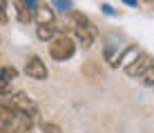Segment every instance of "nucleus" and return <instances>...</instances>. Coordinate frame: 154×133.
Segmentation results:
<instances>
[{
  "label": "nucleus",
  "mask_w": 154,
  "mask_h": 133,
  "mask_svg": "<svg viewBox=\"0 0 154 133\" xmlns=\"http://www.w3.org/2000/svg\"><path fill=\"white\" fill-rule=\"evenodd\" d=\"M65 18H67V27H69L74 31V36H76L78 45H81L83 49H89V47L94 45V40H96V36H98L96 25H94L85 13L74 11V9L69 13H65Z\"/></svg>",
  "instance_id": "obj_1"
},
{
  "label": "nucleus",
  "mask_w": 154,
  "mask_h": 133,
  "mask_svg": "<svg viewBox=\"0 0 154 133\" xmlns=\"http://www.w3.org/2000/svg\"><path fill=\"white\" fill-rule=\"evenodd\" d=\"M34 122L36 120H31L29 115L0 102V133H25V131L34 129Z\"/></svg>",
  "instance_id": "obj_2"
},
{
  "label": "nucleus",
  "mask_w": 154,
  "mask_h": 133,
  "mask_svg": "<svg viewBox=\"0 0 154 133\" xmlns=\"http://www.w3.org/2000/svg\"><path fill=\"white\" fill-rule=\"evenodd\" d=\"M2 102L9 104V106H11V109H16V111H20V113L29 115L31 120H38V104H36L34 98H29L27 93H23V91L11 93V91H9V93L2 98Z\"/></svg>",
  "instance_id": "obj_3"
},
{
  "label": "nucleus",
  "mask_w": 154,
  "mask_h": 133,
  "mask_svg": "<svg viewBox=\"0 0 154 133\" xmlns=\"http://www.w3.org/2000/svg\"><path fill=\"white\" fill-rule=\"evenodd\" d=\"M74 53H76V42H74L69 36L58 33L49 40V56L54 58V60L65 62V60H69V58H74Z\"/></svg>",
  "instance_id": "obj_4"
},
{
  "label": "nucleus",
  "mask_w": 154,
  "mask_h": 133,
  "mask_svg": "<svg viewBox=\"0 0 154 133\" xmlns=\"http://www.w3.org/2000/svg\"><path fill=\"white\" fill-rule=\"evenodd\" d=\"M150 67H152V56L145 53V51H141L136 58H132V60L125 65V73L130 78H141Z\"/></svg>",
  "instance_id": "obj_5"
},
{
  "label": "nucleus",
  "mask_w": 154,
  "mask_h": 133,
  "mask_svg": "<svg viewBox=\"0 0 154 133\" xmlns=\"http://www.w3.org/2000/svg\"><path fill=\"white\" fill-rule=\"evenodd\" d=\"M25 73L34 80H47L49 71H47V65L42 62L40 56H29L27 58V65H25Z\"/></svg>",
  "instance_id": "obj_6"
},
{
  "label": "nucleus",
  "mask_w": 154,
  "mask_h": 133,
  "mask_svg": "<svg viewBox=\"0 0 154 133\" xmlns=\"http://www.w3.org/2000/svg\"><path fill=\"white\" fill-rule=\"evenodd\" d=\"M31 20H36V25H45V22H54L56 20V13L54 9H51V4L47 2H36L34 11H31Z\"/></svg>",
  "instance_id": "obj_7"
},
{
  "label": "nucleus",
  "mask_w": 154,
  "mask_h": 133,
  "mask_svg": "<svg viewBox=\"0 0 154 133\" xmlns=\"http://www.w3.org/2000/svg\"><path fill=\"white\" fill-rule=\"evenodd\" d=\"M56 29H58V27H56L54 22L38 25V27H36V38H38V40H42V42H49V40L56 36Z\"/></svg>",
  "instance_id": "obj_8"
},
{
  "label": "nucleus",
  "mask_w": 154,
  "mask_h": 133,
  "mask_svg": "<svg viewBox=\"0 0 154 133\" xmlns=\"http://www.w3.org/2000/svg\"><path fill=\"white\" fill-rule=\"evenodd\" d=\"M14 9H16V18H18L20 22H31V9L23 2V0H16Z\"/></svg>",
  "instance_id": "obj_9"
},
{
  "label": "nucleus",
  "mask_w": 154,
  "mask_h": 133,
  "mask_svg": "<svg viewBox=\"0 0 154 133\" xmlns=\"http://www.w3.org/2000/svg\"><path fill=\"white\" fill-rule=\"evenodd\" d=\"M16 78H18V69H16V67H9V65H7V67L0 69V82L11 84Z\"/></svg>",
  "instance_id": "obj_10"
},
{
  "label": "nucleus",
  "mask_w": 154,
  "mask_h": 133,
  "mask_svg": "<svg viewBox=\"0 0 154 133\" xmlns=\"http://www.w3.org/2000/svg\"><path fill=\"white\" fill-rule=\"evenodd\" d=\"M51 9H56L60 13H69L74 9V0H51Z\"/></svg>",
  "instance_id": "obj_11"
},
{
  "label": "nucleus",
  "mask_w": 154,
  "mask_h": 133,
  "mask_svg": "<svg viewBox=\"0 0 154 133\" xmlns=\"http://www.w3.org/2000/svg\"><path fill=\"white\" fill-rule=\"evenodd\" d=\"M42 133H63V129L54 122H42Z\"/></svg>",
  "instance_id": "obj_12"
},
{
  "label": "nucleus",
  "mask_w": 154,
  "mask_h": 133,
  "mask_svg": "<svg viewBox=\"0 0 154 133\" xmlns=\"http://www.w3.org/2000/svg\"><path fill=\"white\" fill-rule=\"evenodd\" d=\"M141 78H143V84H145V87H152V84H154V71H152V67L147 69Z\"/></svg>",
  "instance_id": "obj_13"
},
{
  "label": "nucleus",
  "mask_w": 154,
  "mask_h": 133,
  "mask_svg": "<svg viewBox=\"0 0 154 133\" xmlns=\"http://www.w3.org/2000/svg\"><path fill=\"white\" fill-rule=\"evenodd\" d=\"M100 11H103L105 16H119V11H116L112 4H107V2H103V4H100Z\"/></svg>",
  "instance_id": "obj_14"
},
{
  "label": "nucleus",
  "mask_w": 154,
  "mask_h": 133,
  "mask_svg": "<svg viewBox=\"0 0 154 133\" xmlns=\"http://www.w3.org/2000/svg\"><path fill=\"white\" fill-rule=\"evenodd\" d=\"M7 2H5V0H0V22H5V20H7Z\"/></svg>",
  "instance_id": "obj_15"
},
{
  "label": "nucleus",
  "mask_w": 154,
  "mask_h": 133,
  "mask_svg": "<svg viewBox=\"0 0 154 133\" xmlns=\"http://www.w3.org/2000/svg\"><path fill=\"white\" fill-rule=\"evenodd\" d=\"M123 4H127V7H139V0H123Z\"/></svg>",
  "instance_id": "obj_16"
},
{
  "label": "nucleus",
  "mask_w": 154,
  "mask_h": 133,
  "mask_svg": "<svg viewBox=\"0 0 154 133\" xmlns=\"http://www.w3.org/2000/svg\"><path fill=\"white\" fill-rule=\"evenodd\" d=\"M139 2H145V4H150V2H152V0H139Z\"/></svg>",
  "instance_id": "obj_17"
},
{
  "label": "nucleus",
  "mask_w": 154,
  "mask_h": 133,
  "mask_svg": "<svg viewBox=\"0 0 154 133\" xmlns=\"http://www.w3.org/2000/svg\"><path fill=\"white\" fill-rule=\"evenodd\" d=\"M25 133H34V129H29V131H25Z\"/></svg>",
  "instance_id": "obj_18"
}]
</instances>
